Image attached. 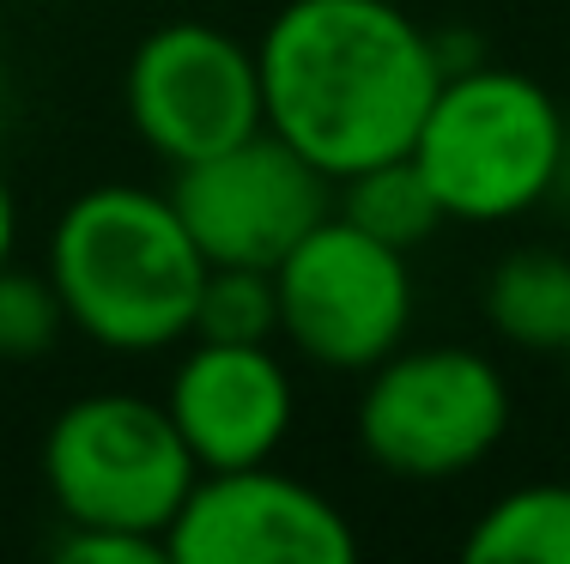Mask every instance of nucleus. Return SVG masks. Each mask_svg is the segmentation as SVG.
<instances>
[{"label": "nucleus", "instance_id": "nucleus-1", "mask_svg": "<svg viewBox=\"0 0 570 564\" xmlns=\"http://www.w3.org/2000/svg\"><path fill=\"white\" fill-rule=\"evenodd\" d=\"M255 61L267 128L334 182L413 152L443 86L438 37L395 0H285Z\"/></svg>", "mask_w": 570, "mask_h": 564}, {"label": "nucleus", "instance_id": "nucleus-2", "mask_svg": "<svg viewBox=\"0 0 570 564\" xmlns=\"http://www.w3.org/2000/svg\"><path fill=\"white\" fill-rule=\"evenodd\" d=\"M49 279L67 328L104 353H165L195 334L207 255L170 195L98 182L61 207L49 231Z\"/></svg>", "mask_w": 570, "mask_h": 564}, {"label": "nucleus", "instance_id": "nucleus-3", "mask_svg": "<svg viewBox=\"0 0 570 564\" xmlns=\"http://www.w3.org/2000/svg\"><path fill=\"white\" fill-rule=\"evenodd\" d=\"M413 165L431 182L443 219L504 225L534 212L564 182L570 122L540 79L473 61L443 73L413 133Z\"/></svg>", "mask_w": 570, "mask_h": 564}, {"label": "nucleus", "instance_id": "nucleus-4", "mask_svg": "<svg viewBox=\"0 0 570 564\" xmlns=\"http://www.w3.org/2000/svg\"><path fill=\"white\" fill-rule=\"evenodd\" d=\"M195 455L170 425L165 400L146 395H79L43 432V486L61 522L86 528L165 534L195 486Z\"/></svg>", "mask_w": 570, "mask_h": 564}, {"label": "nucleus", "instance_id": "nucleus-5", "mask_svg": "<svg viewBox=\"0 0 570 564\" xmlns=\"http://www.w3.org/2000/svg\"><path fill=\"white\" fill-rule=\"evenodd\" d=\"M510 432V383L473 346H395L364 370L358 449L389 479H461Z\"/></svg>", "mask_w": 570, "mask_h": 564}, {"label": "nucleus", "instance_id": "nucleus-6", "mask_svg": "<svg viewBox=\"0 0 570 564\" xmlns=\"http://www.w3.org/2000/svg\"><path fill=\"white\" fill-rule=\"evenodd\" d=\"M279 334L322 370H376L413 328V267L406 249L328 212L285 261Z\"/></svg>", "mask_w": 570, "mask_h": 564}, {"label": "nucleus", "instance_id": "nucleus-7", "mask_svg": "<svg viewBox=\"0 0 570 564\" xmlns=\"http://www.w3.org/2000/svg\"><path fill=\"white\" fill-rule=\"evenodd\" d=\"M128 122L158 158L195 165L267 128L262 61L249 43L207 19H170L140 37L121 79Z\"/></svg>", "mask_w": 570, "mask_h": 564}, {"label": "nucleus", "instance_id": "nucleus-8", "mask_svg": "<svg viewBox=\"0 0 570 564\" xmlns=\"http://www.w3.org/2000/svg\"><path fill=\"white\" fill-rule=\"evenodd\" d=\"M165 195L207 267H267V274L334 212V177L297 146H285L274 128L213 158L176 165Z\"/></svg>", "mask_w": 570, "mask_h": 564}, {"label": "nucleus", "instance_id": "nucleus-9", "mask_svg": "<svg viewBox=\"0 0 570 564\" xmlns=\"http://www.w3.org/2000/svg\"><path fill=\"white\" fill-rule=\"evenodd\" d=\"M170 564H352L358 534L341 504L279 467L195 474L165 528Z\"/></svg>", "mask_w": 570, "mask_h": 564}, {"label": "nucleus", "instance_id": "nucleus-10", "mask_svg": "<svg viewBox=\"0 0 570 564\" xmlns=\"http://www.w3.org/2000/svg\"><path fill=\"white\" fill-rule=\"evenodd\" d=\"M165 413L200 474H219V467L274 462V449L292 432L297 388L274 340H195L170 370Z\"/></svg>", "mask_w": 570, "mask_h": 564}, {"label": "nucleus", "instance_id": "nucleus-11", "mask_svg": "<svg viewBox=\"0 0 570 564\" xmlns=\"http://www.w3.org/2000/svg\"><path fill=\"white\" fill-rule=\"evenodd\" d=\"M480 310L498 340L522 346V353H559L570 340V249L522 244L498 255L485 274Z\"/></svg>", "mask_w": 570, "mask_h": 564}, {"label": "nucleus", "instance_id": "nucleus-12", "mask_svg": "<svg viewBox=\"0 0 570 564\" xmlns=\"http://www.w3.org/2000/svg\"><path fill=\"white\" fill-rule=\"evenodd\" d=\"M461 553L473 564H570V486L540 479L504 492L468 528Z\"/></svg>", "mask_w": 570, "mask_h": 564}, {"label": "nucleus", "instance_id": "nucleus-13", "mask_svg": "<svg viewBox=\"0 0 570 564\" xmlns=\"http://www.w3.org/2000/svg\"><path fill=\"white\" fill-rule=\"evenodd\" d=\"M334 212L352 219L358 231L395 244V249H419L425 237L443 231V207H438V195H431V182L419 177L413 152L341 177L334 182Z\"/></svg>", "mask_w": 570, "mask_h": 564}, {"label": "nucleus", "instance_id": "nucleus-14", "mask_svg": "<svg viewBox=\"0 0 570 564\" xmlns=\"http://www.w3.org/2000/svg\"><path fill=\"white\" fill-rule=\"evenodd\" d=\"M279 286L267 267H207L195 304V340H274Z\"/></svg>", "mask_w": 570, "mask_h": 564}, {"label": "nucleus", "instance_id": "nucleus-15", "mask_svg": "<svg viewBox=\"0 0 570 564\" xmlns=\"http://www.w3.org/2000/svg\"><path fill=\"white\" fill-rule=\"evenodd\" d=\"M67 310L56 298V279L31 274V267H0V358L24 365V358H43L61 340Z\"/></svg>", "mask_w": 570, "mask_h": 564}, {"label": "nucleus", "instance_id": "nucleus-16", "mask_svg": "<svg viewBox=\"0 0 570 564\" xmlns=\"http://www.w3.org/2000/svg\"><path fill=\"white\" fill-rule=\"evenodd\" d=\"M56 558L61 564H170V546H165V534L67 522V534L56 541Z\"/></svg>", "mask_w": 570, "mask_h": 564}, {"label": "nucleus", "instance_id": "nucleus-17", "mask_svg": "<svg viewBox=\"0 0 570 564\" xmlns=\"http://www.w3.org/2000/svg\"><path fill=\"white\" fill-rule=\"evenodd\" d=\"M12 249H19V195H12L7 170H0V267L12 261Z\"/></svg>", "mask_w": 570, "mask_h": 564}, {"label": "nucleus", "instance_id": "nucleus-18", "mask_svg": "<svg viewBox=\"0 0 570 564\" xmlns=\"http://www.w3.org/2000/svg\"><path fill=\"white\" fill-rule=\"evenodd\" d=\"M559 358H564V376H570V340H564V346H559Z\"/></svg>", "mask_w": 570, "mask_h": 564}]
</instances>
